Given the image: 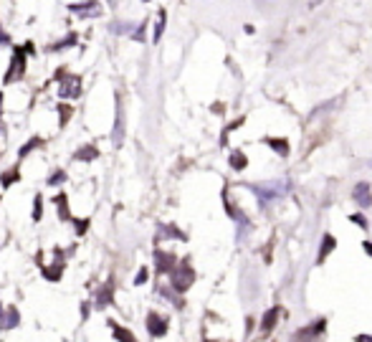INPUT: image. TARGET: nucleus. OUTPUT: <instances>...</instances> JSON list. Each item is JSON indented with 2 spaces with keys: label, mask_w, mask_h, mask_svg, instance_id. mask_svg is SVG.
Returning <instances> with one entry per match:
<instances>
[{
  "label": "nucleus",
  "mask_w": 372,
  "mask_h": 342,
  "mask_svg": "<svg viewBox=\"0 0 372 342\" xmlns=\"http://www.w3.org/2000/svg\"><path fill=\"white\" fill-rule=\"evenodd\" d=\"M99 157V150L94 147V144H86V147H81L79 152H76V160H81V162H91V160H96Z\"/></svg>",
  "instance_id": "obj_19"
},
{
  "label": "nucleus",
  "mask_w": 372,
  "mask_h": 342,
  "mask_svg": "<svg viewBox=\"0 0 372 342\" xmlns=\"http://www.w3.org/2000/svg\"><path fill=\"white\" fill-rule=\"evenodd\" d=\"M142 3H147V0H142Z\"/></svg>",
  "instance_id": "obj_37"
},
{
  "label": "nucleus",
  "mask_w": 372,
  "mask_h": 342,
  "mask_svg": "<svg viewBox=\"0 0 372 342\" xmlns=\"http://www.w3.org/2000/svg\"><path fill=\"white\" fill-rule=\"evenodd\" d=\"M3 314H6V312H3V304H0V319H3Z\"/></svg>",
  "instance_id": "obj_35"
},
{
  "label": "nucleus",
  "mask_w": 372,
  "mask_h": 342,
  "mask_svg": "<svg viewBox=\"0 0 372 342\" xmlns=\"http://www.w3.org/2000/svg\"><path fill=\"white\" fill-rule=\"evenodd\" d=\"M112 304V284H104L101 289H96V299H94V307L96 309H104Z\"/></svg>",
  "instance_id": "obj_13"
},
{
  "label": "nucleus",
  "mask_w": 372,
  "mask_h": 342,
  "mask_svg": "<svg viewBox=\"0 0 372 342\" xmlns=\"http://www.w3.org/2000/svg\"><path fill=\"white\" fill-rule=\"evenodd\" d=\"M367 165H369V167H372V160H369V162H367Z\"/></svg>",
  "instance_id": "obj_36"
},
{
  "label": "nucleus",
  "mask_w": 372,
  "mask_h": 342,
  "mask_svg": "<svg viewBox=\"0 0 372 342\" xmlns=\"http://www.w3.org/2000/svg\"><path fill=\"white\" fill-rule=\"evenodd\" d=\"M144 31H147V21H142L134 31H132V41H137V43H142L144 41Z\"/></svg>",
  "instance_id": "obj_25"
},
{
  "label": "nucleus",
  "mask_w": 372,
  "mask_h": 342,
  "mask_svg": "<svg viewBox=\"0 0 372 342\" xmlns=\"http://www.w3.org/2000/svg\"><path fill=\"white\" fill-rule=\"evenodd\" d=\"M69 11L76 13V18H81V21H91V18H99V16H101V6L96 3V0H81V3H71Z\"/></svg>",
  "instance_id": "obj_3"
},
{
  "label": "nucleus",
  "mask_w": 372,
  "mask_h": 342,
  "mask_svg": "<svg viewBox=\"0 0 372 342\" xmlns=\"http://www.w3.org/2000/svg\"><path fill=\"white\" fill-rule=\"evenodd\" d=\"M61 274H64V259H59L54 266H43V276H46L48 281H59Z\"/></svg>",
  "instance_id": "obj_16"
},
{
  "label": "nucleus",
  "mask_w": 372,
  "mask_h": 342,
  "mask_svg": "<svg viewBox=\"0 0 372 342\" xmlns=\"http://www.w3.org/2000/svg\"><path fill=\"white\" fill-rule=\"evenodd\" d=\"M109 327H112V332H114V337H117L119 342H137V339H134V334H132L129 329L119 327L117 322H112V319H109Z\"/></svg>",
  "instance_id": "obj_17"
},
{
  "label": "nucleus",
  "mask_w": 372,
  "mask_h": 342,
  "mask_svg": "<svg viewBox=\"0 0 372 342\" xmlns=\"http://www.w3.org/2000/svg\"><path fill=\"white\" fill-rule=\"evenodd\" d=\"M18 180H21L18 167H11V170H6V173H3V178H0V185H3V188H11V185L18 183Z\"/></svg>",
  "instance_id": "obj_20"
},
{
  "label": "nucleus",
  "mask_w": 372,
  "mask_h": 342,
  "mask_svg": "<svg viewBox=\"0 0 372 342\" xmlns=\"http://www.w3.org/2000/svg\"><path fill=\"white\" fill-rule=\"evenodd\" d=\"M38 147H41V137H31V139H28V142L18 150V157L23 160V157H28V152H31V150H38Z\"/></svg>",
  "instance_id": "obj_22"
},
{
  "label": "nucleus",
  "mask_w": 372,
  "mask_h": 342,
  "mask_svg": "<svg viewBox=\"0 0 372 342\" xmlns=\"http://www.w3.org/2000/svg\"><path fill=\"white\" fill-rule=\"evenodd\" d=\"M41 216H43V198L36 196L33 198V221H41Z\"/></svg>",
  "instance_id": "obj_26"
},
{
  "label": "nucleus",
  "mask_w": 372,
  "mask_h": 342,
  "mask_svg": "<svg viewBox=\"0 0 372 342\" xmlns=\"http://www.w3.org/2000/svg\"><path fill=\"white\" fill-rule=\"evenodd\" d=\"M337 249V238L332 233H324L322 236V246H319V254H316V264H324V259Z\"/></svg>",
  "instance_id": "obj_11"
},
{
  "label": "nucleus",
  "mask_w": 372,
  "mask_h": 342,
  "mask_svg": "<svg viewBox=\"0 0 372 342\" xmlns=\"http://www.w3.org/2000/svg\"><path fill=\"white\" fill-rule=\"evenodd\" d=\"M147 276H149V271H147V269H139V274H137L134 284H137V286H139V284H144V281H147Z\"/></svg>",
  "instance_id": "obj_30"
},
{
  "label": "nucleus",
  "mask_w": 372,
  "mask_h": 342,
  "mask_svg": "<svg viewBox=\"0 0 372 342\" xmlns=\"http://www.w3.org/2000/svg\"><path fill=\"white\" fill-rule=\"evenodd\" d=\"M64 180H66V173H64V170H54V173L48 175V185H54V188L61 185Z\"/></svg>",
  "instance_id": "obj_24"
},
{
  "label": "nucleus",
  "mask_w": 372,
  "mask_h": 342,
  "mask_svg": "<svg viewBox=\"0 0 372 342\" xmlns=\"http://www.w3.org/2000/svg\"><path fill=\"white\" fill-rule=\"evenodd\" d=\"M86 228H89V221H86V218H81V221H76V223H74V231H76L79 236H84V233H86Z\"/></svg>",
  "instance_id": "obj_29"
},
{
  "label": "nucleus",
  "mask_w": 372,
  "mask_h": 342,
  "mask_svg": "<svg viewBox=\"0 0 372 342\" xmlns=\"http://www.w3.org/2000/svg\"><path fill=\"white\" fill-rule=\"evenodd\" d=\"M349 221H352V223H357L359 228H367V218H364L362 213H352V216H349Z\"/></svg>",
  "instance_id": "obj_28"
},
{
  "label": "nucleus",
  "mask_w": 372,
  "mask_h": 342,
  "mask_svg": "<svg viewBox=\"0 0 372 342\" xmlns=\"http://www.w3.org/2000/svg\"><path fill=\"white\" fill-rule=\"evenodd\" d=\"M228 162H231V167H233V170H246L248 157H246V152H243V150H233V152H231V157H228Z\"/></svg>",
  "instance_id": "obj_15"
},
{
  "label": "nucleus",
  "mask_w": 372,
  "mask_h": 342,
  "mask_svg": "<svg viewBox=\"0 0 372 342\" xmlns=\"http://www.w3.org/2000/svg\"><path fill=\"white\" fill-rule=\"evenodd\" d=\"M193 279H195V271L188 266V261L177 264V266L170 271V286H172L175 291H185V289H190Z\"/></svg>",
  "instance_id": "obj_1"
},
{
  "label": "nucleus",
  "mask_w": 372,
  "mask_h": 342,
  "mask_svg": "<svg viewBox=\"0 0 372 342\" xmlns=\"http://www.w3.org/2000/svg\"><path fill=\"white\" fill-rule=\"evenodd\" d=\"M354 342H372V337H369V334H357Z\"/></svg>",
  "instance_id": "obj_32"
},
{
  "label": "nucleus",
  "mask_w": 372,
  "mask_h": 342,
  "mask_svg": "<svg viewBox=\"0 0 372 342\" xmlns=\"http://www.w3.org/2000/svg\"><path fill=\"white\" fill-rule=\"evenodd\" d=\"M18 322H21L18 309L16 307H8L6 314H3V319H0V327H3V329H13V327H18Z\"/></svg>",
  "instance_id": "obj_14"
},
{
  "label": "nucleus",
  "mask_w": 372,
  "mask_h": 342,
  "mask_svg": "<svg viewBox=\"0 0 372 342\" xmlns=\"http://www.w3.org/2000/svg\"><path fill=\"white\" fill-rule=\"evenodd\" d=\"M276 317H279V309H276V307H274L271 312H266V314H263V324H261V327H263V332H269V329H274V327H276Z\"/></svg>",
  "instance_id": "obj_23"
},
{
  "label": "nucleus",
  "mask_w": 372,
  "mask_h": 342,
  "mask_svg": "<svg viewBox=\"0 0 372 342\" xmlns=\"http://www.w3.org/2000/svg\"><path fill=\"white\" fill-rule=\"evenodd\" d=\"M263 144H266V147H271L279 157H289V152H291L289 139H284V137H266V139H263Z\"/></svg>",
  "instance_id": "obj_10"
},
{
  "label": "nucleus",
  "mask_w": 372,
  "mask_h": 342,
  "mask_svg": "<svg viewBox=\"0 0 372 342\" xmlns=\"http://www.w3.org/2000/svg\"><path fill=\"white\" fill-rule=\"evenodd\" d=\"M81 317H84V319L89 317V304H84V307H81Z\"/></svg>",
  "instance_id": "obj_33"
},
{
  "label": "nucleus",
  "mask_w": 372,
  "mask_h": 342,
  "mask_svg": "<svg viewBox=\"0 0 372 342\" xmlns=\"http://www.w3.org/2000/svg\"><path fill=\"white\" fill-rule=\"evenodd\" d=\"M0 117H3V94H0Z\"/></svg>",
  "instance_id": "obj_34"
},
{
  "label": "nucleus",
  "mask_w": 372,
  "mask_h": 342,
  "mask_svg": "<svg viewBox=\"0 0 372 342\" xmlns=\"http://www.w3.org/2000/svg\"><path fill=\"white\" fill-rule=\"evenodd\" d=\"M284 190H286L284 180H271V183H263V185H253V193L261 198V203H269V201L279 198Z\"/></svg>",
  "instance_id": "obj_4"
},
{
  "label": "nucleus",
  "mask_w": 372,
  "mask_h": 342,
  "mask_svg": "<svg viewBox=\"0 0 372 342\" xmlns=\"http://www.w3.org/2000/svg\"><path fill=\"white\" fill-rule=\"evenodd\" d=\"M76 43H79V36H76V33H69L61 43H51L48 51H56V54H59V51H66V48H71V46H76Z\"/></svg>",
  "instance_id": "obj_18"
},
{
  "label": "nucleus",
  "mask_w": 372,
  "mask_h": 342,
  "mask_svg": "<svg viewBox=\"0 0 372 342\" xmlns=\"http://www.w3.org/2000/svg\"><path fill=\"white\" fill-rule=\"evenodd\" d=\"M165 26H167V11H165V8H160V13H157V18H154V28H152V41H154V43L162 38Z\"/></svg>",
  "instance_id": "obj_12"
},
{
  "label": "nucleus",
  "mask_w": 372,
  "mask_h": 342,
  "mask_svg": "<svg viewBox=\"0 0 372 342\" xmlns=\"http://www.w3.org/2000/svg\"><path fill=\"white\" fill-rule=\"evenodd\" d=\"M352 198H354V203H357L359 208H369V206H372V190H369V183L359 180V183L352 188Z\"/></svg>",
  "instance_id": "obj_7"
},
{
  "label": "nucleus",
  "mask_w": 372,
  "mask_h": 342,
  "mask_svg": "<svg viewBox=\"0 0 372 342\" xmlns=\"http://www.w3.org/2000/svg\"><path fill=\"white\" fill-rule=\"evenodd\" d=\"M124 139V107H122V99L117 96V117H114V129H112V144L119 147Z\"/></svg>",
  "instance_id": "obj_6"
},
{
  "label": "nucleus",
  "mask_w": 372,
  "mask_h": 342,
  "mask_svg": "<svg viewBox=\"0 0 372 342\" xmlns=\"http://www.w3.org/2000/svg\"><path fill=\"white\" fill-rule=\"evenodd\" d=\"M362 249H364V254H367V256H372V241H364V243H362Z\"/></svg>",
  "instance_id": "obj_31"
},
{
  "label": "nucleus",
  "mask_w": 372,
  "mask_h": 342,
  "mask_svg": "<svg viewBox=\"0 0 372 342\" xmlns=\"http://www.w3.org/2000/svg\"><path fill=\"white\" fill-rule=\"evenodd\" d=\"M154 264H157V271L160 274H170L175 266H177V259H175V254H167V251H154Z\"/></svg>",
  "instance_id": "obj_8"
},
{
  "label": "nucleus",
  "mask_w": 372,
  "mask_h": 342,
  "mask_svg": "<svg viewBox=\"0 0 372 342\" xmlns=\"http://www.w3.org/2000/svg\"><path fill=\"white\" fill-rule=\"evenodd\" d=\"M26 48H16L13 56H11V66L6 71V84H13V81H21L23 74H26Z\"/></svg>",
  "instance_id": "obj_2"
},
{
  "label": "nucleus",
  "mask_w": 372,
  "mask_h": 342,
  "mask_svg": "<svg viewBox=\"0 0 372 342\" xmlns=\"http://www.w3.org/2000/svg\"><path fill=\"white\" fill-rule=\"evenodd\" d=\"M147 329H149L152 337L167 334V322H165V317H160L157 312H149V314H147Z\"/></svg>",
  "instance_id": "obj_9"
},
{
  "label": "nucleus",
  "mask_w": 372,
  "mask_h": 342,
  "mask_svg": "<svg viewBox=\"0 0 372 342\" xmlns=\"http://www.w3.org/2000/svg\"><path fill=\"white\" fill-rule=\"evenodd\" d=\"M56 109H59V114H61V127H64V124L69 122V117H71V107H66V104H59Z\"/></svg>",
  "instance_id": "obj_27"
},
{
  "label": "nucleus",
  "mask_w": 372,
  "mask_h": 342,
  "mask_svg": "<svg viewBox=\"0 0 372 342\" xmlns=\"http://www.w3.org/2000/svg\"><path fill=\"white\" fill-rule=\"evenodd\" d=\"M79 94H81V79L66 74V76L61 79V84H59V96H61V99H76Z\"/></svg>",
  "instance_id": "obj_5"
},
{
  "label": "nucleus",
  "mask_w": 372,
  "mask_h": 342,
  "mask_svg": "<svg viewBox=\"0 0 372 342\" xmlns=\"http://www.w3.org/2000/svg\"><path fill=\"white\" fill-rule=\"evenodd\" d=\"M54 203H56V208H59V218H61V221H69V201H66V196H64V193L56 196Z\"/></svg>",
  "instance_id": "obj_21"
}]
</instances>
